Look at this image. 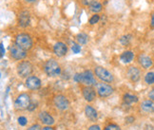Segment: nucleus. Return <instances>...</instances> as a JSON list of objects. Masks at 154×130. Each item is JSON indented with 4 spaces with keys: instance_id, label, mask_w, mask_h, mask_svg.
<instances>
[{
    "instance_id": "obj_4",
    "label": "nucleus",
    "mask_w": 154,
    "mask_h": 130,
    "mask_svg": "<svg viewBox=\"0 0 154 130\" xmlns=\"http://www.w3.org/2000/svg\"><path fill=\"white\" fill-rule=\"evenodd\" d=\"M94 74L96 75V77L99 80H101L102 82H105V83H111L114 80L113 74H112L109 70H108L101 66H97L94 68Z\"/></svg>"
},
{
    "instance_id": "obj_15",
    "label": "nucleus",
    "mask_w": 154,
    "mask_h": 130,
    "mask_svg": "<svg viewBox=\"0 0 154 130\" xmlns=\"http://www.w3.org/2000/svg\"><path fill=\"white\" fill-rule=\"evenodd\" d=\"M128 76L132 82H134V83L138 82L140 80V76H141L140 69L137 68L136 67H130L128 70Z\"/></svg>"
},
{
    "instance_id": "obj_6",
    "label": "nucleus",
    "mask_w": 154,
    "mask_h": 130,
    "mask_svg": "<svg viewBox=\"0 0 154 130\" xmlns=\"http://www.w3.org/2000/svg\"><path fill=\"white\" fill-rule=\"evenodd\" d=\"M16 70H17V74L21 78H28L32 73L33 67L29 61H22L17 65Z\"/></svg>"
},
{
    "instance_id": "obj_24",
    "label": "nucleus",
    "mask_w": 154,
    "mask_h": 130,
    "mask_svg": "<svg viewBox=\"0 0 154 130\" xmlns=\"http://www.w3.org/2000/svg\"><path fill=\"white\" fill-rule=\"evenodd\" d=\"M145 82L147 85L154 84V72H149L145 76Z\"/></svg>"
},
{
    "instance_id": "obj_12",
    "label": "nucleus",
    "mask_w": 154,
    "mask_h": 130,
    "mask_svg": "<svg viewBox=\"0 0 154 130\" xmlns=\"http://www.w3.org/2000/svg\"><path fill=\"white\" fill-rule=\"evenodd\" d=\"M82 94H83L84 99L88 103L94 101V99L96 98L95 90H94L91 86H86L85 87L82 88Z\"/></svg>"
},
{
    "instance_id": "obj_22",
    "label": "nucleus",
    "mask_w": 154,
    "mask_h": 130,
    "mask_svg": "<svg viewBox=\"0 0 154 130\" xmlns=\"http://www.w3.org/2000/svg\"><path fill=\"white\" fill-rule=\"evenodd\" d=\"M141 109L145 112H150L153 109V104L151 100H146L141 104Z\"/></svg>"
},
{
    "instance_id": "obj_34",
    "label": "nucleus",
    "mask_w": 154,
    "mask_h": 130,
    "mask_svg": "<svg viewBox=\"0 0 154 130\" xmlns=\"http://www.w3.org/2000/svg\"><path fill=\"white\" fill-rule=\"evenodd\" d=\"M0 50H1V57L3 58V57H4V54H5V49H4V45H3V43L0 44Z\"/></svg>"
},
{
    "instance_id": "obj_38",
    "label": "nucleus",
    "mask_w": 154,
    "mask_h": 130,
    "mask_svg": "<svg viewBox=\"0 0 154 130\" xmlns=\"http://www.w3.org/2000/svg\"><path fill=\"white\" fill-rule=\"evenodd\" d=\"M27 2H29V3H32V2H34L35 0H26Z\"/></svg>"
},
{
    "instance_id": "obj_14",
    "label": "nucleus",
    "mask_w": 154,
    "mask_h": 130,
    "mask_svg": "<svg viewBox=\"0 0 154 130\" xmlns=\"http://www.w3.org/2000/svg\"><path fill=\"white\" fill-rule=\"evenodd\" d=\"M39 120L46 125H52L55 122L53 117L47 111H42L39 113Z\"/></svg>"
},
{
    "instance_id": "obj_16",
    "label": "nucleus",
    "mask_w": 154,
    "mask_h": 130,
    "mask_svg": "<svg viewBox=\"0 0 154 130\" xmlns=\"http://www.w3.org/2000/svg\"><path fill=\"white\" fill-rule=\"evenodd\" d=\"M85 114L88 117V120H91V122H95L98 119V113L96 109L92 107L91 105H86L85 107Z\"/></svg>"
},
{
    "instance_id": "obj_39",
    "label": "nucleus",
    "mask_w": 154,
    "mask_h": 130,
    "mask_svg": "<svg viewBox=\"0 0 154 130\" xmlns=\"http://www.w3.org/2000/svg\"><path fill=\"white\" fill-rule=\"evenodd\" d=\"M152 111L154 112V104H153V109H152Z\"/></svg>"
},
{
    "instance_id": "obj_20",
    "label": "nucleus",
    "mask_w": 154,
    "mask_h": 130,
    "mask_svg": "<svg viewBox=\"0 0 154 130\" xmlns=\"http://www.w3.org/2000/svg\"><path fill=\"white\" fill-rule=\"evenodd\" d=\"M123 101L126 104H131L133 103L138 102V97L135 96V95H132V94L126 93L123 97Z\"/></svg>"
},
{
    "instance_id": "obj_27",
    "label": "nucleus",
    "mask_w": 154,
    "mask_h": 130,
    "mask_svg": "<svg viewBox=\"0 0 154 130\" xmlns=\"http://www.w3.org/2000/svg\"><path fill=\"white\" fill-rule=\"evenodd\" d=\"M72 50L73 53L77 54V53H79L81 51V45L80 44H72Z\"/></svg>"
},
{
    "instance_id": "obj_11",
    "label": "nucleus",
    "mask_w": 154,
    "mask_h": 130,
    "mask_svg": "<svg viewBox=\"0 0 154 130\" xmlns=\"http://www.w3.org/2000/svg\"><path fill=\"white\" fill-rule=\"evenodd\" d=\"M31 24V14L28 11H23L18 15V25L21 28H27Z\"/></svg>"
},
{
    "instance_id": "obj_17",
    "label": "nucleus",
    "mask_w": 154,
    "mask_h": 130,
    "mask_svg": "<svg viewBox=\"0 0 154 130\" xmlns=\"http://www.w3.org/2000/svg\"><path fill=\"white\" fill-rule=\"evenodd\" d=\"M138 62L144 68H149L152 67V65H153L151 58L147 55H145V54H141L138 57Z\"/></svg>"
},
{
    "instance_id": "obj_5",
    "label": "nucleus",
    "mask_w": 154,
    "mask_h": 130,
    "mask_svg": "<svg viewBox=\"0 0 154 130\" xmlns=\"http://www.w3.org/2000/svg\"><path fill=\"white\" fill-rule=\"evenodd\" d=\"M31 104V98L27 93H22L17 96V98L14 101V108L16 110L23 111L29 108Z\"/></svg>"
},
{
    "instance_id": "obj_33",
    "label": "nucleus",
    "mask_w": 154,
    "mask_h": 130,
    "mask_svg": "<svg viewBox=\"0 0 154 130\" xmlns=\"http://www.w3.org/2000/svg\"><path fill=\"white\" fill-rule=\"evenodd\" d=\"M149 99L151 100V101H154V88L149 91Z\"/></svg>"
},
{
    "instance_id": "obj_35",
    "label": "nucleus",
    "mask_w": 154,
    "mask_h": 130,
    "mask_svg": "<svg viewBox=\"0 0 154 130\" xmlns=\"http://www.w3.org/2000/svg\"><path fill=\"white\" fill-rule=\"evenodd\" d=\"M126 122H129V123H131L132 122H134V118L133 117H127L126 118Z\"/></svg>"
},
{
    "instance_id": "obj_18",
    "label": "nucleus",
    "mask_w": 154,
    "mask_h": 130,
    "mask_svg": "<svg viewBox=\"0 0 154 130\" xmlns=\"http://www.w3.org/2000/svg\"><path fill=\"white\" fill-rule=\"evenodd\" d=\"M133 59H134V53L132 51H130V50L124 51L120 55V60L124 64H128L130 62H132Z\"/></svg>"
},
{
    "instance_id": "obj_8",
    "label": "nucleus",
    "mask_w": 154,
    "mask_h": 130,
    "mask_svg": "<svg viewBox=\"0 0 154 130\" xmlns=\"http://www.w3.org/2000/svg\"><path fill=\"white\" fill-rule=\"evenodd\" d=\"M96 91L97 94L101 98H106L110 96L113 93V87L109 84H105V82L97 83L96 84Z\"/></svg>"
},
{
    "instance_id": "obj_28",
    "label": "nucleus",
    "mask_w": 154,
    "mask_h": 130,
    "mask_svg": "<svg viewBox=\"0 0 154 130\" xmlns=\"http://www.w3.org/2000/svg\"><path fill=\"white\" fill-rule=\"evenodd\" d=\"M27 119H26V117H23V116H20L19 118H18V123L20 125H27Z\"/></svg>"
},
{
    "instance_id": "obj_1",
    "label": "nucleus",
    "mask_w": 154,
    "mask_h": 130,
    "mask_svg": "<svg viewBox=\"0 0 154 130\" xmlns=\"http://www.w3.org/2000/svg\"><path fill=\"white\" fill-rule=\"evenodd\" d=\"M94 74L91 70H85L81 73H76L73 76V80L77 83H81V84L88 86H96V80L94 78Z\"/></svg>"
},
{
    "instance_id": "obj_21",
    "label": "nucleus",
    "mask_w": 154,
    "mask_h": 130,
    "mask_svg": "<svg viewBox=\"0 0 154 130\" xmlns=\"http://www.w3.org/2000/svg\"><path fill=\"white\" fill-rule=\"evenodd\" d=\"M76 41L80 45H86L88 41V35L85 32H80L76 35Z\"/></svg>"
},
{
    "instance_id": "obj_23",
    "label": "nucleus",
    "mask_w": 154,
    "mask_h": 130,
    "mask_svg": "<svg viewBox=\"0 0 154 130\" xmlns=\"http://www.w3.org/2000/svg\"><path fill=\"white\" fill-rule=\"evenodd\" d=\"M131 39H132V35L131 34H126V35H123L119 41H120V43L123 46H128L130 43Z\"/></svg>"
},
{
    "instance_id": "obj_32",
    "label": "nucleus",
    "mask_w": 154,
    "mask_h": 130,
    "mask_svg": "<svg viewBox=\"0 0 154 130\" xmlns=\"http://www.w3.org/2000/svg\"><path fill=\"white\" fill-rule=\"evenodd\" d=\"M35 108H36V104H33V103H31V104H29L28 110H29V111H33Z\"/></svg>"
},
{
    "instance_id": "obj_13",
    "label": "nucleus",
    "mask_w": 154,
    "mask_h": 130,
    "mask_svg": "<svg viewBox=\"0 0 154 130\" xmlns=\"http://www.w3.org/2000/svg\"><path fill=\"white\" fill-rule=\"evenodd\" d=\"M53 52L55 53V55L58 57H63L67 54L68 52V47L66 44L63 42H57L53 46Z\"/></svg>"
},
{
    "instance_id": "obj_19",
    "label": "nucleus",
    "mask_w": 154,
    "mask_h": 130,
    "mask_svg": "<svg viewBox=\"0 0 154 130\" xmlns=\"http://www.w3.org/2000/svg\"><path fill=\"white\" fill-rule=\"evenodd\" d=\"M88 10L93 14H98L103 10V5L99 1H97V0H95V1L92 2L90 6H88Z\"/></svg>"
},
{
    "instance_id": "obj_26",
    "label": "nucleus",
    "mask_w": 154,
    "mask_h": 130,
    "mask_svg": "<svg viewBox=\"0 0 154 130\" xmlns=\"http://www.w3.org/2000/svg\"><path fill=\"white\" fill-rule=\"evenodd\" d=\"M105 130H121V128L119 125H115V123H109V125L105 127Z\"/></svg>"
},
{
    "instance_id": "obj_7",
    "label": "nucleus",
    "mask_w": 154,
    "mask_h": 130,
    "mask_svg": "<svg viewBox=\"0 0 154 130\" xmlns=\"http://www.w3.org/2000/svg\"><path fill=\"white\" fill-rule=\"evenodd\" d=\"M53 104L57 109L64 111L69 109V101L66 96L62 95V94H58V95H55L53 97Z\"/></svg>"
},
{
    "instance_id": "obj_10",
    "label": "nucleus",
    "mask_w": 154,
    "mask_h": 130,
    "mask_svg": "<svg viewBox=\"0 0 154 130\" xmlns=\"http://www.w3.org/2000/svg\"><path fill=\"white\" fill-rule=\"evenodd\" d=\"M25 84H26V86L29 88V90H37L41 87V86H42L41 80L34 75L29 76V77L26 79Z\"/></svg>"
},
{
    "instance_id": "obj_9",
    "label": "nucleus",
    "mask_w": 154,
    "mask_h": 130,
    "mask_svg": "<svg viewBox=\"0 0 154 130\" xmlns=\"http://www.w3.org/2000/svg\"><path fill=\"white\" fill-rule=\"evenodd\" d=\"M10 50H11V56L13 57L14 60L20 61L27 56V50H23L15 43L14 45H11Z\"/></svg>"
},
{
    "instance_id": "obj_37",
    "label": "nucleus",
    "mask_w": 154,
    "mask_h": 130,
    "mask_svg": "<svg viewBox=\"0 0 154 130\" xmlns=\"http://www.w3.org/2000/svg\"><path fill=\"white\" fill-rule=\"evenodd\" d=\"M42 130H54V128H53V127H51V125H47V126L43 127Z\"/></svg>"
},
{
    "instance_id": "obj_29",
    "label": "nucleus",
    "mask_w": 154,
    "mask_h": 130,
    "mask_svg": "<svg viewBox=\"0 0 154 130\" xmlns=\"http://www.w3.org/2000/svg\"><path fill=\"white\" fill-rule=\"evenodd\" d=\"M95 0H81V3L82 5H84V6H90L92 2H94Z\"/></svg>"
},
{
    "instance_id": "obj_30",
    "label": "nucleus",
    "mask_w": 154,
    "mask_h": 130,
    "mask_svg": "<svg viewBox=\"0 0 154 130\" xmlns=\"http://www.w3.org/2000/svg\"><path fill=\"white\" fill-rule=\"evenodd\" d=\"M28 130H42V128H41L39 125H32L28 128Z\"/></svg>"
},
{
    "instance_id": "obj_25",
    "label": "nucleus",
    "mask_w": 154,
    "mask_h": 130,
    "mask_svg": "<svg viewBox=\"0 0 154 130\" xmlns=\"http://www.w3.org/2000/svg\"><path fill=\"white\" fill-rule=\"evenodd\" d=\"M99 21H100V15L98 14H94L90 18V20H88V23H90L91 25H95Z\"/></svg>"
},
{
    "instance_id": "obj_3",
    "label": "nucleus",
    "mask_w": 154,
    "mask_h": 130,
    "mask_svg": "<svg viewBox=\"0 0 154 130\" xmlns=\"http://www.w3.org/2000/svg\"><path fill=\"white\" fill-rule=\"evenodd\" d=\"M15 44L18 45L20 48H22L25 50H29L32 48V39L31 35L28 33H19L15 37Z\"/></svg>"
},
{
    "instance_id": "obj_2",
    "label": "nucleus",
    "mask_w": 154,
    "mask_h": 130,
    "mask_svg": "<svg viewBox=\"0 0 154 130\" xmlns=\"http://www.w3.org/2000/svg\"><path fill=\"white\" fill-rule=\"evenodd\" d=\"M44 70L49 77L54 78L61 74V67L54 59H49L44 65Z\"/></svg>"
},
{
    "instance_id": "obj_31",
    "label": "nucleus",
    "mask_w": 154,
    "mask_h": 130,
    "mask_svg": "<svg viewBox=\"0 0 154 130\" xmlns=\"http://www.w3.org/2000/svg\"><path fill=\"white\" fill-rule=\"evenodd\" d=\"M88 130H101V128H100V126L97 125H92L88 127Z\"/></svg>"
},
{
    "instance_id": "obj_36",
    "label": "nucleus",
    "mask_w": 154,
    "mask_h": 130,
    "mask_svg": "<svg viewBox=\"0 0 154 130\" xmlns=\"http://www.w3.org/2000/svg\"><path fill=\"white\" fill-rule=\"evenodd\" d=\"M150 27L151 29H154V13L151 15V21H150Z\"/></svg>"
}]
</instances>
